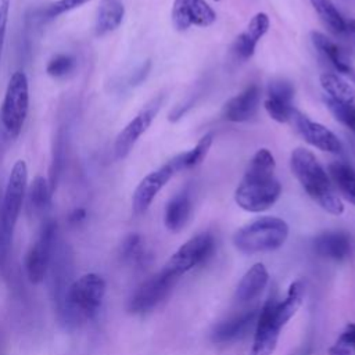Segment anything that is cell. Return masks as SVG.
Wrapping results in <instances>:
<instances>
[{
	"instance_id": "cell-1",
	"label": "cell",
	"mask_w": 355,
	"mask_h": 355,
	"mask_svg": "<svg viewBox=\"0 0 355 355\" xmlns=\"http://www.w3.org/2000/svg\"><path fill=\"white\" fill-rule=\"evenodd\" d=\"M276 161L268 148H259L250 159L234 190L236 204L247 212H263L276 204L282 184L275 176Z\"/></svg>"
},
{
	"instance_id": "cell-2",
	"label": "cell",
	"mask_w": 355,
	"mask_h": 355,
	"mask_svg": "<svg viewBox=\"0 0 355 355\" xmlns=\"http://www.w3.org/2000/svg\"><path fill=\"white\" fill-rule=\"evenodd\" d=\"M290 169L305 193L320 208L331 215L344 212V204L334 191L329 173L311 150L305 147L294 148L290 154Z\"/></svg>"
},
{
	"instance_id": "cell-3",
	"label": "cell",
	"mask_w": 355,
	"mask_h": 355,
	"mask_svg": "<svg viewBox=\"0 0 355 355\" xmlns=\"http://www.w3.org/2000/svg\"><path fill=\"white\" fill-rule=\"evenodd\" d=\"M105 280L97 273H85L75 279L57 304L67 326H78L94 318L105 295Z\"/></svg>"
},
{
	"instance_id": "cell-4",
	"label": "cell",
	"mask_w": 355,
	"mask_h": 355,
	"mask_svg": "<svg viewBox=\"0 0 355 355\" xmlns=\"http://www.w3.org/2000/svg\"><path fill=\"white\" fill-rule=\"evenodd\" d=\"M29 110V83L22 71H15L4 93L0 107V148L14 141L26 121Z\"/></svg>"
},
{
	"instance_id": "cell-5",
	"label": "cell",
	"mask_w": 355,
	"mask_h": 355,
	"mask_svg": "<svg viewBox=\"0 0 355 355\" xmlns=\"http://www.w3.org/2000/svg\"><path fill=\"white\" fill-rule=\"evenodd\" d=\"M288 237V225L277 216H261L241 226L233 236L234 247L243 254L268 252L280 248Z\"/></svg>"
},
{
	"instance_id": "cell-6",
	"label": "cell",
	"mask_w": 355,
	"mask_h": 355,
	"mask_svg": "<svg viewBox=\"0 0 355 355\" xmlns=\"http://www.w3.org/2000/svg\"><path fill=\"white\" fill-rule=\"evenodd\" d=\"M57 223L51 219L46 220L40 229L36 241L31 245L25 255V270L31 283L43 282L55 251Z\"/></svg>"
},
{
	"instance_id": "cell-7",
	"label": "cell",
	"mask_w": 355,
	"mask_h": 355,
	"mask_svg": "<svg viewBox=\"0 0 355 355\" xmlns=\"http://www.w3.org/2000/svg\"><path fill=\"white\" fill-rule=\"evenodd\" d=\"M214 236L211 233H200L182 244L172 254V257L168 259L162 269L179 279L186 272L205 262L214 252Z\"/></svg>"
},
{
	"instance_id": "cell-8",
	"label": "cell",
	"mask_w": 355,
	"mask_h": 355,
	"mask_svg": "<svg viewBox=\"0 0 355 355\" xmlns=\"http://www.w3.org/2000/svg\"><path fill=\"white\" fill-rule=\"evenodd\" d=\"M165 101L164 94L154 96L150 101H147L143 108L128 122V125L118 133L114 141V153L115 157L122 159L129 155L137 140L147 132V129L154 122L157 114L159 112L162 104Z\"/></svg>"
},
{
	"instance_id": "cell-9",
	"label": "cell",
	"mask_w": 355,
	"mask_h": 355,
	"mask_svg": "<svg viewBox=\"0 0 355 355\" xmlns=\"http://www.w3.org/2000/svg\"><path fill=\"white\" fill-rule=\"evenodd\" d=\"M176 277L161 269L158 273L153 275L144 280L133 293L129 300L128 309L132 313H146L154 309L172 290L176 283Z\"/></svg>"
},
{
	"instance_id": "cell-10",
	"label": "cell",
	"mask_w": 355,
	"mask_h": 355,
	"mask_svg": "<svg viewBox=\"0 0 355 355\" xmlns=\"http://www.w3.org/2000/svg\"><path fill=\"white\" fill-rule=\"evenodd\" d=\"M28 183V166L24 159H17L8 175L3 202L0 207V215L12 226L17 225L24 198L26 194Z\"/></svg>"
},
{
	"instance_id": "cell-11",
	"label": "cell",
	"mask_w": 355,
	"mask_h": 355,
	"mask_svg": "<svg viewBox=\"0 0 355 355\" xmlns=\"http://www.w3.org/2000/svg\"><path fill=\"white\" fill-rule=\"evenodd\" d=\"M277 301L270 295L257 318V329L250 355H272L276 349L282 326L275 318V306Z\"/></svg>"
},
{
	"instance_id": "cell-12",
	"label": "cell",
	"mask_w": 355,
	"mask_h": 355,
	"mask_svg": "<svg viewBox=\"0 0 355 355\" xmlns=\"http://www.w3.org/2000/svg\"><path fill=\"white\" fill-rule=\"evenodd\" d=\"M290 122L295 128L297 133L312 147L330 154H338L341 151V141L330 129L319 122L312 121L298 110L294 108Z\"/></svg>"
},
{
	"instance_id": "cell-13",
	"label": "cell",
	"mask_w": 355,
	"mask_h": 355,
	"mask_svg": "<svg viewBox=\"0 0 355 355\" xmlns=\"http://www.w3.org/2000/svg\"><path fill=\"white\" fill-rule=\"evenodd\" d=\"M176 173V168L169 159L159 168L154 169L153 172L147 173L140 183L136 186L133 196H132V209L135 215L144 214L157 194L165 187V184L172 179Z\"/></svg>"
},
{
	"instance_id": "cell-14",
	"label": "cell",
	"mask_w": 355,
	"mask_h": 355,
	"mask_svg": "<svg viewBox=\"0 0 355 355\" xmlns=\"http://www.w3.org/2000/svg\"><path fill=\"white\" fill-rule=\"evenodd\" d=\"M172 25L184 32L190 26L207 28L216 21V12L205 0H175L171 10Z\"/></svg>"
},
{
	"instance_id": "cell-15",
	"label": "cell",
	"mask_w": 355,
	"mask_h": 355,
	"mask_svg": "<svg viewBox=\"0 0 355 355\" xmlns=\"http://www.w3.org/2000/svg\"><path fill=\"white\" fill-rule=\"evenodd\" d=\"M293 98V85L284 79H277L269 83L266 96L263 98V107L273 121L279 123H286L290 122L291 114L294 111Z\"/></svg>"
},
{
	"instance_id": "cell-16",
	"label": "cell",
	"mask_w": 355,
	"mask_h": 355,
	"mask_svg": "<svg viewBox=\"0 0 355 355\" xmlns=\"http://www.w3.org/2000/svg\"><path fill=\"white\" fill-rule=\"evenodd\" d=\"M259 104L261 87L254 83L225 103L222 116L229 122H245L257 115Z\"/></svg>"
},
{
	"instance_id": "cell-17",
	"label": "cell",
	"mask_w": 355,
	"mask_h": 355,
	"mask_svg": "<svg viewBox=\"0 0 355 355\" xmlns=\"http://www.w3.org/2000/svg\"><path fill=\"white\" fill-rule=\"evenodd\" d=\"M269 17L265 12H257L245 29L236 37L233 43V51L240 60H248L254 55L258 42L266 35L269 31Z\"/></svg>"
},
{
	"instance_id": "cell-18",
	"label": "cell",
	"mask_w": 355,
	"mask_h": 355,
	"mask_svg": "<svg viewBox=\"0 0 355 355\" xmlns=\"http://www.w3.org/2000/svg\"><path fill=\"white\" fill-rule=\"evenodd\" d=\"M316 254L333 261H344L352 252L351 236L345 232L330 230L323 232L313 240Z\"/></svg>"
},
{
	"instance_id": "cell-19",
	"label": "cell",
	"mask_w": 355,
	"mask_h": 355,
	"mask_svg": "<svg viewBox=\"0 0 355 355\" xmlns=\"http://www.w3.org/2000/svg\"><path fill=\"white\" fill-rule=\"evenodd\" d=\"M258 311L255 308L245 309L227 320L220 322L212 331V340L215 343H230L245 334L251 324L257 320Z\"/></svg>"
},
{
	"instance_id": "cell-20",
	"label": "cell",
	"mask_w": 355,
	"mask_h": 355,
	"mask_svg": "<svg viewBox=\"0 0 355 355\" xmlns=\"http://www.w3.org/2000/svg\"><path fill=\"white\" fill-rule=\"evenodd\" d=\"M269 280L268 269L263 263H254L241 277L236 288V298L239 302H250L257 298L266 287Z\"/></svg>"
},
{
	"instance_id": "cell-21",
	"label": "cell",
	"mask_w": 355,
	"mask_h": 355,
	"mask_svg": "<svg viewBox=\"0 0 355 355\" xmlns=\"http://www.w3.org/2000/svg\"><path fill=\"white\" fill-rule=\"evenodd\" d=\"M125 7L121 0H101L94 21V35L101 37L114 32L122 24Z\"/></svg>"
},
{
	"instance_id": "cell-22",
	"label": "cell",
	"mask_w": 355,
	"mask_h": 355,
	"mask_svg": "<svg viewBox=\"0 0 355 355\" xmlns=\"http://www.w3.org/2000/svg\"><path fill=\"white\" fill-rule=\"evenodd\" d=\"M324 97L344 105L355 107V87L334 72H323L319 76Z\"/></svg>"
},
{
	"instance_id": "cell-23",
	"label": "cell",
	"mask_w": 355,
	"mask_h": 355,
	"mask_svg": "<svg viewBox=\"0 0 355 355\" xmlns=\"http://www.w3.org/2000/svg\"><path fill=\"white\" fill-rule=\"evenodd\" d=\"M191 212V200L187 191L175 194L165 207L164 223L168 230L179 232L187 223Z\"/></svg>"
},
{
	"instance_id": "cell-24",
	"label": "cell",
	"mask_w": 355,
	"mask_h": 355,
	"mask_svg": "<svg viewBox=\"0 0 355 355\" xmlns=\"http://www.w3.org/2000/svg\"><path fill=\"white\" fill-rule=\"evenodd\" d=\"M305 298V286L301 282H293L288 287L286 298L276 304L275 318L277 323L284 327L286 323L297 313Z\"/></svg>"
},
{
	"instance_id": "cell-25",
	"label": "cell",
	"mask_w": 355,
	"mask_h": 355,
	"mask_svg": "<svg viewBox=\"0 0 355 355\" xmlns=\"http://www.w3.org/2000/svg\"><path fill=\"white\" fill-rule=\"evenodd\" d=\"M327 173L341 196L355 205V171L348 164L337 161L329 165Z\"/></svg>"
},
{
	"instance_id": "cell-26",
	"label": "cell",
	"mask_w": 355,
	"mask_h": 355,
	"mask_svg": "<svg viewBox=\"0 0 355 355\" xmlns=\"http://www.w3.org/2000/svg\"><path fill=\"white\" fill-rule=\"evenodd\" d=\"M212 141H214V132H208L198 140V143L193 148L175 155L171 161L175 165L176 172L190 169V168L200 165L208 155Z\"/></svg>"
},
{
	"instance_id": "cell-27",
	"label": "cell",
	"mask_w": 355,
	"mask_h": 355,
	"mask_svg": "<svg viewBox=\"0 0 355 355\" xmlns=\"http://www.w3.org/2000/svg\"><path fill=\"white\" fill-rule=\"evenodd\" d=\"M53 190L43 176H36L28 190V212L37 216L44 214L51 204Z\"/></svg>"
},
{
	"instance_id": "cell-28",
	"label": "cell",
	"mask_w": 355,
	"mask_h": 355,
	"mask_svg": "<svg viewBox=\"0 0 355 355\" xmlns=\"http://www.w3.org/2000/svg\"><path fill=\"white\" fill-rule=\"evenodd\" d=\"M309 3L331 33L343 35L347 32V21L331 0H309Z\"/></svg>"
},
{
	"instance_id": "cell-29",
	"label": "cell",
	"mask_w": 355,
	"mask_h": 355,
	"mask_svg": "<svg viewBox=\"0 0 355 355\" xmlns=\"http://www.w3.org/2000/svg\"><path fill=\"white\" fill-rule=\"evenodd\" d=\"M311 40L315 46V49L326 58L329 60V62L334 67V69L337 72H341L349 65V62L347 61L345 55L343 54L341 49L337 46V43H334L331 39H329L326 35H323L322 32H316L313 31L311 33Z\"/></svg>"
},
{
	"instance_id": "cell-30",
	"label": "cell",
	"mask_w": 355,
	"mask_h": 355,
	"mask_svg": "<svg viewBox=\"0 0 355 355\" xmlns=\"http://www.w3.org/2000/svg\"><path fill=\"white\" fill-rule=\"evenodd\" d=\"M14 227L10 225L1 215H0V273L6 275L7 265L10 259V251H11V243H12V234Z\"/></svg>"
},
{
	"instance_id": "cell-31",
	"label": "cell",
	"mask_w": 355,
	"mask_h": 355,
	"mask_svg": "<svg viewBox=\"0 0 355 355\" xmlns=\"http://www.w3.org/2000/svg\"><path fill=\"white\" fill-rule=\"evenodd\" d=\"M75 65L76 60L71 54H57L47 62L46 72L51 78H64L73 71Z\"/></svg>"
},
{
	"instance_id": "cell-32",
	"label": "cell",
	"mask_w": 355,
	"mask_h": 355,
	"mask_svg": "<svg viewBox=\"0 0 355 355\" xmlns=\"http://www.w3.org/2000/svg\"><path fill=\"white\" fill-rule=\"evenodd\" d=\"M87 1H90V0H55L44 8L43 17L47 18V19L57 18V17L65 14V12H69L75 8L82 7Z\"/></svg>"
},
{
	"instance_id": "cell-33",
	"label": "cell",
	"mask_w": 355,
	"mask_h": 355,
	"mask_svg": "<svg viewBox=\"0 0 355 355\" xmlns=\"http://www.w3.org/2000/svg\"><path fill=\"white\" fill-rule=\"evenodd\" d=\"M122 255L126 259L139 261L143 258L141 237L139 234H129L122 243Z\"/></svg>"
},
{
	"instance_id": "cell-34",
	"label": "cell",
	"mask_w": 355,
	"mask_h": 355,
	"mask_svg": "<svg viewBox=\"0 0 355 355\" xmlns=\"http://www.w3.org/2000/svg\"><path fill=\"white\" fill-rule=\"evenodd\" d=\"M10 4H11V0H0V60H1L4 40H6L7 22H8V14H10Z\"/></svg>"
},
{
	"instance_id": "cell-35",
	"label": "cell",
	"mask_w": 355,
	"mask_h": 355,
	"mask_svg": "<svg viewBox=\"0 0 355 355\" xmlns=\"http://www.w3.org/2000/svg\"><path fill=\"white\" fill-rule=\"evenodd\" d=\"M338 344H343L345 347H348L349 349L354 348L355 349V323H349L345 330L341 333V336L337 340Z\"/></svg>"
},
{
	"instance_id": "cell-36",
	"label": "cell",
	"mask_w": 355,
	"mask_h": 355,
	"mask_svg": "<svg viewBox=\"0 0 355 355\" xmlns=\"http://www.w3.org/2000/svg\"><path fill=\"white\" fill-rule=\"evenodd\" d=\"M85 218H86V211H85L83 208H76V209H73V211L69 214L68 220H69L71 225H76V223L82 222Z\"/></svg>"
},
{
	"instance_id": "cell-37",
	"label": "cell",
	"mask_w": 355,
	"mask_h": 355,
	"mask_svg": "<svg viewBox=\"0 0 355 355\" xmlns=\"http://www.w3.org/2000/svg\"><path fill=\"white\" fill-rule=\"evenodd\" d=\"M329 355H351V349L343 344L336 343L333 347H330Z\"/></svg>"
},
{
	"instance_id": "cell-38",
	"label": "cell",
	"mask_w": 355,
	"mask_h": 355,
	"mask_svg": "<svg viewBox=\"0 0 355 355\" xmlns=\"http://www.w3.org/2000/svg\"><path fill=\"white\" fill-rule=\"evenodd\" d=\"M343 73H344V75H347V76H348V78L355 83V69L352 68V65H351V64H349V65L343 71Z\"/></svg>"
},
{
	"instance_id": "cell-39",
	"label": "cell",
	"mask_w": 355,
	"mask_h": 355,
	"mask_svg": "<svg viewBox=\"0 0 355 355\" xmlns=\"http://www.w3.org/2000/svg\"><path fill=\"white\" fill-rule=\"evenodd\" d=\"M347 31L351 32L352 35H355V19L347 21Z\"/></svg>"
},
{
	"instance_id": "cell-40",
	"label": "cell",
	"mask_w": 355,
	"mask_h": 355,
	"mask_svg": "<svg viewBox=\"0 0 355 355\" xmlns=\"http://www.w3.org/2000/svg\"><path fill=\"white\" fill-rule=\"evenodd\" d=\"M349 129H351L352 132H355V115H354V118H352V121H351V126H349Z\"/></svg>"
},
{
	"instance_id": "cell-41",
	"label": "cell",
	"mask_w": 355,
	"mask_h": 355,
	"mask_svg": "<svg viewBox=\"0 0 355 355\" xmlns=\"http://www.w3.org/2000/svg\"><path fill=\"white\" fill-rule=\"evenodd\" d=\"M215 1H219V0H215Z\"/></svg>"
}]
</instances>
